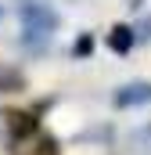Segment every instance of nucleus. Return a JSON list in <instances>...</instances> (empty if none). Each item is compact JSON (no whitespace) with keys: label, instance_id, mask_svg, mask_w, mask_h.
I'll return each mask as SVG.
<instances>
[{"label":"nucleus","instance_id":"7ed1b4c3","mask_svg":"<svg viewBox=\"0 0 151 155\" xmlns=\"http://www.w3.org/2000/svg\"><path fill=\"white\" fill-rule=\"evenodd\" d=\"M7 126H11L14 137H29L36 130V116L33 112H7Z\"/></svg>","mask_w":151,"mask_h":155},{"label":"nucleus","instance_id":"f257e3e1","mask_svg":"<svg viewBox=\"0 0 151 155\" xmlns=\"http://www.w3.org/2000/svg\"><path fill=\"white\" fill-rule=\"evenodd\" d=\"M22 22L29 25V36H43V33H50L58 25V15L47 11V7H40V4H25L22 7Z\"/></svg>","mask_w":151,"mask_h":155},{"label":"nucleus","instance_id":"f03ea898","mask_svg":"<svg viewBox=\"0 0 151 155\" xmlns=\"http://www.w3.org/2000/svg\"><path fill=\"white\" fill-rule=\"evenodd\" d=\"M144 101H151V83H133V87H122V90L115 94V105H122V108L144 105Z\"/></svg>","mask_w":151,"mask_h":155},{"label":"nucleus","instance_id":"39448f33","mask_svg":"<svg viewBox=\"0 0 151 155\" xmlns=\"http://www.w3.org/2000/svg\"><path fill=\"white\" fill-rule=\"evenodd\" d=\"M25 155H58V141H54V137H40Z\"/></svg>","mask_w":151,"mask_h":155},{"label":"nucleus","instance_id":"423d86ee","mask_svg":"<svg viewBox=\"0 0 151 155\" xmlns=\"http://www.w3.org/2000/svg\"><path fill=\"white\" fill-rule=\"evenodd\" d=\"M0 90H22V76L11 69H0Z\"/></svg>","mask_w":151,"mask_h":155},{"label":"nucleus","instance_id":"20e7f679","mask_svg":"<svg viewBox=\"0 0 151 155\" xmlns=\"http://www.w3.org/2000/svg\"><path fill=\"white\" fill-rule=\"evenodd\" d=\"M108 47H112L115 54H126V51L133 47V29H130V25H112V33H108Z\"/></svg>","mask_w":151,"mask_h":155}]
</instances>
